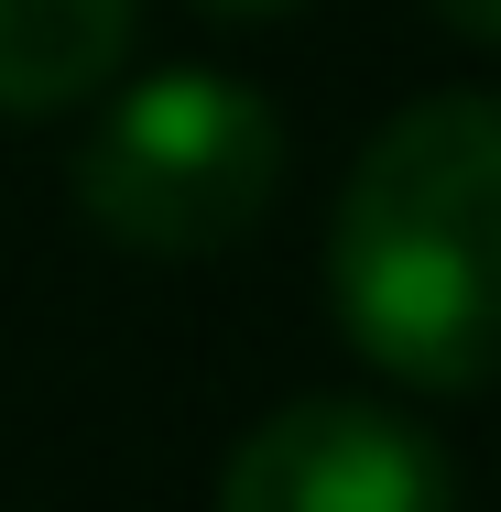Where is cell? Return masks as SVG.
<instances>
[{"label":"cell","instance_id":"1","mask_svg":"<svg viewBox=\"0 0 501 512\" xmlns=\"http://www.w3.org/2000/svg\"><path fill=\"white\" fill-rule=\"evenodd\" d=\"M327 295L349 349L414 393L501 382V99L447 88L371 131L338 186Z\"/></svg>","mask_w":501,"mask_h":512},{"label":"cell","instance_id":"2","mask_svg":"<svg viewBox=\"0 0 501 512\" xmlns=\"http://www.w3.org/2000/svg\"><path fill=\"white\" fill-rule=\"evenodd\" d=\"M273 186H284L273 99L240 77H207V66H164V77L120 88L99 131L77 142V207L120 251H153V262H207V251L251 240Z\"/></svg>","mask_w":501,"mask_h":512},{"label":"cell","instance_id":"3","mask_svg":"<svg viewBox=\"0 0 501 512\" xmlns=\"http://www.w3.org/2000/svg\"><path fill=\"white\" fill-rule=\"evenodd\" d=\"M218 512H458V469L425 425L316 393V404L262 414L229 447Z\"/></svg>","mask_w":501,"mask_h":512},{"label":"cell","instance_id":"4","mask_svg":"<svg viewBox=\"0 0 501 512\" xmlns=\"http://www.w3.org/2000/svg\"><path fill=\"white\" fill-rule=\"evenodd\" d=\"M131 55V0H0V120L99 99Z\"/></svg>","mask_w":501,"mask_h":512},{"label":"cell","instance_id":"5","mask_svg":"<svg viewBox=\"0 0 501 512\" xmlns=\"http://www.w3.org/2000/svg\"><path fill=\"white\" fill-rule=\"evenodd\" d=\"M436 22L469 33V44H501V0H436Z\"/></svg>","mask_w":501,"mask_h":512},{"label":"cell","instance_id":"6","mask_svg":"<svg viewBox=\"0 0 501 512\" xmlns=\"http://www.w3.org/2000/svg\"><path fill=\"white\" fill-rule=\"evenodd\" d=\"M207 11H240V22H262V11H295V0H207Z\"/></svg>","mask_w":501,"mask_h":512}]
</instances>
